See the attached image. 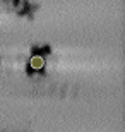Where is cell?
Masks as SVG:
<instances>
[{
	"instance_id": "obj_1",
	"label": "cell",
	"mask_w": 125,
	"mask_h": 132,
	"mask_svg": "<svg viewBox=\"0 0 125 132\" xmlns=\"http://www.w3.org/2000/svg\"><path fill=\"white\" fill-rule=\"evenodd\" d=\"M29 64H31V67H33V69H36V70H38V69H43L45 60H43V57H38V55H36V57H33V59H31V62H29Z\"/></svg>"
}]
</instances>
